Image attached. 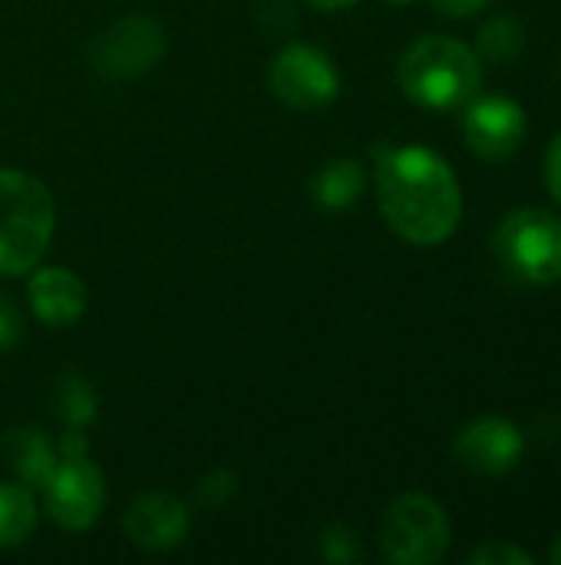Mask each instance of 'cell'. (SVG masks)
<instances>
[{
    "mask_svg": "<svg viewBox=\"0 0 561 565\" xmlns=\"http://www.w3.org/2000/svg\"><path fill=\"white\" fill-rule=\"evenodd\" d=\"M374 185L387 225L410 245H443L463 218V189L450 162L427 146H374Z\"/></svg>",
    "mask_w": 561,
    "mask_h": 565,
    "instance_id": "6da1fadb",
    "label": "cell"
},
{
    "mask_svg": "<svg viewBox=\"0 0 561 565\" xmlns=\"http://www.w3.org/2000/svg\"><path fill=\"white\" fill-rule=\"evenodd\" d=\"M397 83L403 96L423 109H460L483 86V60L463 40L430 33L403 50Z\"/></svg>",
    "mask_w": 561,
    "mask_h": 565,
    "instance_id": "7a4b0ae2",
    "label": "cell"
},
{
    "mask_svg": "<svg viewBox=\"0 0 561 565\" xmlns=\"http://www.w3.org/2000/svg\"><path fill=\"white\" fill-rule=\"evenodd\" d=\"M56 228L50 189L20 172L0 169V275L17 278L40 265Z\"/></svg>",
    "mask_w": 561,
    "mask_h": 565,
    "instance_id": "3957f363",
    "label": "cell"
},
{
    "mask_svg": "<svg viewBox=\"0 0 561 565\" xmlns=\"http://www.w3.org/2000/svg\"><path fill=\"white\" fill-rule=\"evenodd\" d=\"M493 248L503 268L526 285L561 281V215L546 209H513L496 235Z\"/></svg>",
    "mask_w": 561,
    "mask_h": 565,
    "instance_id": "277c9868",
    "label": "cell"
},
{
    "mask_svg": "<svg viewBox=\"0 0 561 565\" xmlns=\"http://www.w3.org/2000/svg\"><path fill=\"white\" fill-rule=\"evenodd\" d=\"M450 516L427 493L397 497L380 523V550L393 565H436L450 553Z\"/></svg>",
    "mask_w": 561,
    "mask_h": 565,
    "instance_id": "5b68a950",
    "label": "cell"
},
{
    "mask_svg": "<svg viewBox=\"0 0 561 565\" xmlns=\"http://www.w3.org/2000/svg\"><path fill=\"white\" fill-rule=\"evenodd\" d=\"M271 93L298 113H321L341 93V73L334 60L311 43H288L268 70Z\"/></svg>",
    "mask_w": 561,
    "mask_h": 565,
    "instance_id": "8992f818",
    "label": "cell"
},
{
    "mask_svg": "<svg viewBox=\"0 0 561 565\" xmlns=\"http://www.w3.org/2000/svg\"><path fill=\"white\" fill-rule=\"evenodd\" d=\"M165 30L152 17H122L89 43V63L106 79H136L159 66L165 56Z\"/></svg>",
    "mask_w": 561,
    "mask_h": 565,
    "instance_id": "52a82bcc",
    "label": "cell"
},
{
    "mask_svg": "<svg viewBox=\"0 0 561 565\" xmlns=\"http://www.w3.org/2000/svg\"><path fill=\"white\" fill-rule=\"evenodd\" d=\"M46 513L66 533L89 530L106 507V480L89 457H60L43 487Z\"/></svg>",
    "mask_w": 561,
    "mask_h": 565,
    "instance_id": "ba28073f",
    "label": "cell"
},
{
    "mask_svg": "<svg viewBox=\"0 0 561 565\" xmlns=\"http://www.w3.org/2000/svg\"><path fill=\"white\" fill-rule=\"evenodd\" d=\"M460 126H463L466 146L486 162H503L516 156L529 132L522 103L509 96H479V93L463 106Z\"/></svg>",
    "mask_w": 561,
    "mask_h": 565,
    "instance_id": "9c48e42d",
    "label": "cell"
},
{
    "mask_svg": "<svg viewBox=\"0 0 561 565\" xmlns=\"http://www.w3.org/2000/svg\"><path fill=\"white\" fill-rule=\"evenodd\" d=\"M526 437L506 417H479L466 424L453 440V457L460 467L479 477H503L522 463Z\"/></svg>",
    "mask_w": 561,
    "mask_h": 565,
    "instance_id": "30bf717a",
    "label": "cell"
},
{
    "mask_svg": "<svg viewBox=\"0 0 561 565\" xmlns=\"http://www.w3.org/2000/svg\"><path fill=\"white\" fill-rule=\"evenodd\" d=\"M122 526H126V536L139 550L165 553V550H175L188 536L192 516L179 497L152 490V493H142L139 500L129 503Z\"/></svg>",
    "mask_w": 561,
    "mask_h": 565,
    "instance_id": "8fae6325",
    "label": "cell"
},
{
    "mask_svg": "<svg viewBox=\"0 0 561 565\" xmlns=\"http://www.w3.org/2000/svg\"><path fill=\"white\" fill-rule=\"evenodd\" d=\"M30 308L46 328H69L86 311V285L73 268H36L26 285Z\"/></svg>",
    "mask_w": 561,
    "mask_h": 565,
    "instance_id": "7c38bea8",
    "label": "cell"
},
{
    "mask_svg": "<svg viewBox=\"0 0 561 565\" xmlns=\"http://www.w3.org/2000/svg\"><path fill=\"white\" fill-rule=\"evenodd\" d=\"M3 457L10 460L13 473L20 477L23 487H46V480L53 477L56 470V447L53 440L43 434V430H33V427H17L3 437Z\"/></svg>",
    "mask_w": 561,
    "mask_h": 565,
    "instance_id": "4fadbf2b",
    "label": "cell"
},
{
    "mask_svg": "<svg viewBox=\"0 0 561 565\" xmlns=\"http://www.w3.org/2000/svg\"><path fill=\"white\" fill-rule=\"evenodd\" d=\"M367 189L364 166L357 159H331L311 175V199L327 212H344L360 202Z\"/></svg>",
    "mask_w": 561,
    "mask_h": 565,
    "instance_id": "5bb4252c",
    "label": "cell"
},
{
    "mask_svg": "<svg viewBox=\"0 0 561 565\" xmlns=\"http://www.w3.org/2000/svg\"><path fill=\"white\" fill-rule=\"evenodd\" d=\"M36 530V503L30 487L0 483V550L23 546Z\"/></svg>",
    "mask_w": 561,
    "mask_h": 565,
    "instance_id": "9a60e30c",
    "label": "cell"
},
{
    "mask_svg": "<svg viewBox=\"0 0 561 565\" xmlns=\"http://www.w3.org/2000/svg\"><path fill=\"white\" fill-rule=\"evenodd\" d=\"M96 391L86 377L79 374H63L56 384H53V411L56 417L66 424V427H79L86 430L93 420H96Z\"/></svg>",
    "mask_w": 561,
    "mask_h": 565,
    "instance_id": "2e32d148",
    "label": "cell"
},
{
    "mask_svg": "<svg viewBox=\"0 0 561 565\" xmlns=\"http://www.w3.org/2000/svg\"><path fill=\"white\" fill-rule=\"evenodd\" d=\"M522 46H526V26H522V20H516L509 13L486 20L476 36V53L483 63H509L522 53Z\"/></svg>",
    "mask_w": 561,
    "mask_h": 565,
    "instance_id": "e0dca14e",
    "label": "cell"
},
{
    "mask_svg": "<svg viewBox=\"0 0 561 565\" xmlns=\"http://www.w3.org/2000/svg\"><path fill=\"white\" fill-rule=\"evenodd\" d=\"M321 556L334 565H354L364 559V550H360V540L350 526L334 523L321 533Z\"/></svg>",
    "mask_w": 561,
    "mask_h": 565,
    "instance_id": "ac0fdd59",
    "label": "cell"
},
{
    "mask_svg": "<svg viewBox=\"0 0 561 565\" xmlns=\"http://www.w3.org/2000/svg\"><path fill=\"white\" fill-rule=\"evenodd\" d=\"M235 493H238V477L231 470H208L195 483V500L205 510H222L228 500H235Z\"/></svg>",
    "mask_w": 561,
    "mask_h": 565,
    "instance_id": "d6986e66",
    "label": "cell"
},
{
    "mask_svg": "<svg viewBox=\"0 0 561 565\" xmlns=\"http://www.w3.org/2000/svg\"><path fill=\"white\" fill-rule=\"evenodd\" d=\"M470 565H536V556L516 543H506V540H489L483 546H476L470 556H466Z\"/></svg>",
    "mask_w": 561,
    "mask_h": 565,
    "instance_id": "ffe728a7",
    "label": "cell"
},
{
    "mask_svg": "<svg viewBox=\"0 0 561 565\" xmlns=\"http://www.w3.org/2000/svg\"><path fill=\"white\" fill-rule=\"evenodd\" d=\"M23 338V315L10 298L0 295V351H13Z\"/></svg>",
    "mask_w": 561,
    "mask_h": 565,
    "instance_id": "44dd1931",
    "label": "cell"
},
{
    "mask_svg": "<svg viewBox=\"0 0 561 565\" xmlns=\"http://www.w3.org/2000/svg\"><path fill=\"white\" fill-rule=\"evenodd\" d=\"M546 185L555 195V202H561V132L546 149Z\"/></svg>",
    "mask_w": 561,
    "mask_h": 565,
    "instance_id": "7402d4cb",
    "label": "cell"
},
{
    "mask_svg": "<svg viewBox=\"0 0 561 565\" xmlns=\"http://www.w3.org/2000/svg\"><path fill=\"white\" fill-rule=\"evenodd\" d=\"M60 457H89V440H86V430L79 427H66V434L60 437Z\"/></svg>",
    "mask_w": 561,
    "mask_h": 565,
    "instance_id": "603a6c76",
    "label": "cell"
},
{
    "mask_svg": "<svg viewBox=\"0 0 561 565\" xmlns=\"http://www.w3.org/2000/svg\"><path fill=\"white\" fill-rule=\"evenodd\" d=\"M430 3H433L440 13L463 20V17H473V13L486 10V3H489V0H430Z\"/></svg>",
    "mask_w": 561,
    "mask_h": 565,
    "instance_id": "cb8c5ba5",
    "label": "cell"
},
{
    "mask_svg": "<svg viewBox=\"0 0 561 565\" xmlns=\"http://www.w3.org/2000/svg\"><path fill=\"white\" fill-rule=\"evenodd\" d=\"M314 10H324V13H337V10H347V7H354V3H360V0H308Z\"/></svg>",
    "mask_w": 561,
    "mask_h": 565,
    "instance_id": "d4e9b609",
    "label": "cell"
},
{
    "mask_svg": "<svg viewBox=\"0 0 561 565\" xmlns=\"http://www.w3.org/2000/svg\"><path fill=\"white\" fill-rule=\"evenodd\" d=\"M549 559H552V565H561V536L552 543V553H549Z\"/></svg>",
    "mask_w": 561,
    "mask_h": 565,
    "instance_id": "484cf974",
    "label": "cell"
},
{
    "mask_svg": "<svg viewBox=\"0 0 561 565\" xmlns=\"http://www.w3.org/2000/svg\"><path fill=\"white\" fill-rule=\"evenodd\" d=\"M387 3H393V7H410L413 0H387Z\"/></svg>",
    "mask_w": 561,
    "mask_h": 565,
    "instance_id": "4316f807",
    "label": "cell"
}]
</instances>
